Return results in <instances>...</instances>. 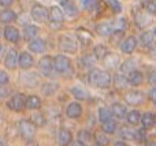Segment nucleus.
Listing matches in <instances>:
<instances>
[{"mask_svg": "<svg viewBox=\"0 0 156 146\" xmlns=\"http://www.w3.org/2000/svg\"><path fill=\"white\" fill-rule=\"evenodd\" d=\"M94 30H96V33L100 36V37H110L111 33L114 32L112 25H111L110 22H100V23L96 25Z\"/></svg>", "mask_w": 156, "mask_h": 146, "instance_id": "21", "label": "nucleus"}, {"mask_svg": "<svg viewBox=\"0 0 156 146\" xmlns=\"http://www.w3.org/2000/svg\"><path fill=\"white\" fill-rule=\"evenodd\" d=\"M140 123L143 124L144 130H149V128H152L155 126V115L152 114V112H145V114L141 116Z\"/></svg>", "mask_w": 156, "mask_h": 146, "instance_id": "27", "label": "nucleus"}, {"mask_svg": "<svg viewBox=\"0 0 156 146\" xmlns=\"http://www.w3.org/2000/svg\"><path fill=\"white\" fill-rule=\"evenodd\" d=\"M112 119V114H111V109L107 108V107H101L99 109V120L101 123L107 122V120Z\"/></svg>", "mask_w": 156, "mask_h": 146, "instance_id": "40", "label": "nucleus"}, {"mask_svg": "<svg viewBox=\"0 0 156 146\" xmlns=\"http://www.w3.org/2000/svg\"><path fill=\"white\" fill-rule=\"evenodd\" d=\"M112 25V30H118V32H125L127 29V19L126 18H119L116 19Z\"/></svg>", "mask_w": 156, "mask_h": 146, "instance_id": "42", "label": "nucleus"}, {"mask_svg": "<svg viewBox=\"0 0 156 146\" xmlns=\"http://www.w3.org/2000/svg\"><path fill=\"white\" fill-rule=\"evenodd\" d=\"M65 14H63V10L59 7V5H52L48 10V21L51 25H55V26H62L63 22H65Z\"/></svg>", "mask_w": 156, "mask_h": 146, "instance_id": "6", "label": "nucleus"}, {"mask_svg": "<svg viewBox=\"0 0 156 146\" xmlns=\"http://www.w3.org/2000/svg\"><path fill=\"white\" fill-rule=\"evenodd\" d=\"M16 19V14L15 11L10 10V8H3L2 11H0V22L4 25H8L11 23V22H14Z\"/></svg>", "mask_w": 156, "mask_h": 146, "instance_id": "23", "label": "nucleus"}, {"mask_svg": "<svg viewBox=\"0 0 156 146\" xmlns=\"http://www.w3.org/2000/svg\"><path fill=\"white\" fill-rule=\"evenodd\" d=\"M59 90V83H56V82H52V81H48L45 82V83H43V86H41V92H43L44 96H47V97H49V96H54L55 93Z\"/></svg>", "mask_w": 156, "mask_h": 146, "instance_id": "24", "label": "nucleus"}, {"mask_svg": "<svg viewBox=\"0 0 156 146\" xmlns=\"http://www.w3.org/2000/svg\"><path fill=\"white\" fill-rule=\"evenodd\" d=\"M70 92L77 100L82 101V100H86V97H88V93H86V90L82 86H73L70 89Z\"/></svg>", "mask_w": 156, "mask_h": 146, "instance_id": "36", "label": "nucleus"}, {"mask_svg": "<svg viewBox=\"0 0 156 146\" xmlns=\"http://www.w3.org/2000/svg\"><path fill=\"white\" fill-rule=\"evenodd\" d=\"M30 122H32L36 127H43V126H45L47 119H45V116H44L43 114H38V112H37V114H33L32 115Z\"/></svg>", "mask_w": 156, "mask_h": 146, "instance_id": "39", "label": "nucleus"}, {"mask_svg": "<svg viewBox=\"0 0 156 146\" xmlns=\"http://www.w3.org/2000/svg\"><path fill=\"white\" fill-rule=\"evenodd\" d=\"M69 0H56V3H59V5H65Z\"/></svg>", "mask_w": 156, "mask_h": 146, "instance_id": "55", "label": "nucleus"}, {"mask_svg": "<svg viewBox=\"0 0 156 146\" xmlns=\"http://www.w3.org/2000/svg\"><path fill=\"white\" fill-rule=\"evenodd\" d=\"M30 18L37 23H47L48 22V10H47V7H44L40 3L33 4V7L30 8Z\"/></svg>", "mask_w": 156, "mask_h": 146, "instance_id": "3", "label": "nucleus"}, {"mask_svg": "<svg viewBox=\"0 0 156 146\" xmlns=\"http://www.w3.org/2000/svg\"><path fill=\"white\" fill-rule=\"evenodd\" d=\"M14 0H0V5H2L3 8H8L10 5H12Z\"/></svg>", "mask_w": 156, "mask_h": 146, "instance_id": "48", "label": "nucleus"}, {"mask_svg": "<svg viewBox=\"0 0 156 146\" xmlns=\"http://www.w3.org/2000/svg\"><path fill=\"white\" fill-rule=\"evenodd\" d=\"M58 44H59V48L62 49L66 53H77L78 52V44L74 38H71L70 36H59L58 38Z\"/></svg>", "mask_w": 156, "mask_h": 146, "instance_id": "5", "label": "nucleus"}, {"mask_svg": "<svg viewBox=\"0 0 156 146\" xmlns=\"http://www.w3.org/2000/svg\"><path fill=\"white\" fill-rule=\"evenodd\" d=\"M29 51L33 52V53H43V52H45L47 49V42L45 40H43V38L40 37H36L33 38V40L29 41Z\"/></svg>", "mask_w": 156, "mask_h": 146, "instance_id": "15", "label": "nucleus"}, {"mask_svg": "<svg viewBox=\"0 0 156 146\" xmlns=\"http://www.w3.org/2000/svg\"><path fill=\"white\" fill-rule=\"evenodd\" d=\"M127 85H132V86H140L144 82V74L140 70H133L127 74L126 76Z\"/></svg>", "mask_w": 156, "mask_h": 146, "instance_id": "18", "label": "nucleus"}, {"mask_svg": "<svg viewBox=\"0 0 156 146\" xmlns=\"http://www.w3.org/2000/svg\"><path fill=\"white\" fill-rule=\"evenodd\" d=\"M71 146H86V145L80 141H74V142H71Z\"/></svg>", "mask_w": 156, "mask_h": 146, "instance_id": "53", "label": "nucleus"}, {"mask_svg": "<svg viewBox=\"0 0 156 146\" xmlns=\"http://www.w3.org/2000/svg\"><path fill=\"white\" fill-rule=\"evenodd\" d=\"M82 115V107L78 103H70L66 107V116L69 119H78Z\"/></svg>", "mask_w": 156, "mask_h": 146, "instance_id": "19", "label": "nucleus"}, {"mask_svg": "<svg viewBox=\"0 0 156 146\" xmlns=\"http://www.w3.org/2000/svg\"><path fill=\"white\" fill-rule=\"evenodd\" d=\"M21 82L26 87H36L38 85V75L36 73H27L21 76Z\"/></svg>", "mask_w": 156, "mask_h": 146, "instance_id": "22", "label": "nucleus"}, {"mask_svg": "<svg viewBox=\"0 0 156 146\" xmlns=\"http://www.w3.org/2000/svg\"><path fill=\"white\" fill-rule=\"evenodd\" d=\"M63 14H65V16H69V18H76V16L80 14V10H78V7L76 4H74L71 0H69L67 3H66L65 5H63Z\"/></svg>", "mask_w": 156, "mask_h": 146, "instance_id": "25", "label": "nucleus"}, {"mask_svg": "<svg viewBox=\"0 0 156 146\" xmlns=\"http://www.w3.org/2000/svg\"><path fill=\"white\" fill-rule=\"evenodd\" d=\"M144 11H145L147 14H149V15H155L156 14V3L155 0H145L144 2Z\"/></svg>", "mask_w": 156, "mask_h": 146, "instance_id": "43", "label": "nucleus"}, {"mask_svg": "<svg viewBox=\"0 0 156 146\" xmlns=\"http://www.w3.org/2000/svg\"><path fill=\"white\" fill-rule=\"evenodd\" d=\"M80 4L82 7V10L92 12L99 7V0H80Z\"/></svg>", "mask_w": 156, "mask_h": 146, "instance_id": "34", "label": "nucleus"}, {"mask_svg": "<svg viewBox=\"0 0 156 146\" xmlns=\"http://www.w3.org/2000/svg\"><path fill=\"white\" fill-rule=\"evenodd\" d=\"M36 126L33 124L30 120H21V122L18 123V131H19V135L22 137L23 139H26V141H30V139L34 138L36 135Z\"/></svg>", "mask_w": 156, "mask_h": 146, "instance_id": "4", "label": "nucleus"}, {"mask_svg": "<svg viewBox=\"0 0 156 146\" xmlns=\"http://www.w3.org/2000/svg\"><path fill=\"white\" fill-rule=\"evenodd\" d=\"M116 127H118V126H116V122L112 120V119L101 123V130H103L104 134H114L116 131Z\"/></svg>", "mask_w": 156, "mask_h": 146, "instance_id": "35", "label": "nucleus"}, {"mask_svg": "<svg viewBox=\"0 0 156 146\" xmlns=\"http://www.w3.org/2000/svg\"><path fill=\"white\" fill-rule=\"evenodd\" d=\"M96 62L97 60L93 57V55H83V56L80 59V64L82 66L83 68H92Z\"/></svg>", "mask_w": 156, "mask_h": 146, "instance_id": "37", "label": "nucleus"}, {"mask_svg": "<svg viewBox=\"0 0 156 146\" xmlns=\"http://www.w3.org/2000/svg\"><path fill=\"white\" fill-rule=\"evenodd\" d=\"M111 114H112V116L118 117V119H125V117H126V114H127V109L123 104L115 103V104H112V107H111Z\"/></svg>", "mask_w": 156, "mask_h": 146, "instance_id": "28", "label": "nucleus"}, {"mask_svg": "<svg viewBox=\"0 0 156 146\" xmlns=\"http://www.w3.org/2000/svg\"><path fill=\"white\" fill-rule=\"evenodd\" d=\"M152 18L149 14H147L145 11H138L134 15V23L138 29H145L148 25H151Z\"/></svg>", "mask_w": 156, "mask_h": 146, "instance_id": "14", "label": "nucleus"}, {"mask_svg": "<svg viewBox=\"0 0 156 146\" xmlns=\"http://www.w3.org/2000/svg\"><path fill=\"white\" fill-rule=\"evenodd\" d=\"M34 64V59L30 55V52H22V53L18 55V66L22 68V70H30Z\"/></svg>", "mask_w": 156, "mask_h": 146, "instance_id": "13", "label": "nucleus"}, {"mask_svg": "<svg viewBox=\"0 0 156 146\" xmlns=\"http://www.w3.org/2000/svg\"><path fill=\"white\" fill-rule=\"evenodd\" d=\"M8 93H10V90L4 89V87H0V98H4L8 96Z\"/></svg>", "mask_w": 156, "mask_h": 146, "instance_id": "51", "label": "nucleus"}, {"mask_svg": "<svg viewBox=\"0 0 156 146\" xmlns=\"http://www.w3.org/2000/svg\"><path fill=\"white\" fill-rule=\"evenodd\" d=\"M18 52L16 49L11 48L7 51L5 53V57H4V67L7 70H15V67L18 66Z\"/></svg>", "mask_w": 156, "mask_h": 146, "instance_id": "11", "label": "nucleus"}, {"mask_svg": "<svg viewBox=\"0 0 156 146\" xmlns=\"http://www.w3.org/2000/svg\"><path fill=\"white\" fill-rule=\"evenodd\" d=\"M94 141H96L97 146H107L110 144V138H108L107 134H104L103 131L94 134Z\"/></svg>", "mask_w": 156, "mask_h": 146, "instance_id": "41", "label": "nucleus"}, {"mask_svg": "<svg viewBox=\"0 0 156 146\" xmlns=\"http://www.w3.org/2000/svg\"><path fill=\"white\" fill-rule=\"evenodd\" d=\"M76 36H77L78 41H80L83 46L90 45L92 41H93V36H92V33L89 32V30H86L85 27H80V29H77Z\"/></svg>", "mask_w": 156, "mask_h": 146, "instance_id": "16", "label": "nucleus"}, {"mask_svg": "<svg viewBox=\"0 0 156 146\" xmlns=\"http://www.w3.org/2000/svg\"><path fill=\"white\" fill-rule=\"evenodd\" d=\"M88 82L94 87L99 89H108L112 85V76L107 71L99 70V68H90L88 75Z\"/></svg>", "mask_w": 156, "mask_h": 146, "instance_id": "1", "label": "nucleus"}, {"mask_svg": "<svg viewBox=\"0 0 156 146\" xmlns=\"http://www.w3.org/2000/svg\"><path fill=\"white\" fill-rule=\"evenodd\" d=\"M101 62H104V64L107 66V67L114 68V67H116V66L119 64V56H118V55H115V53H111V52H108Z\"/></svg>", "mask_w": 156, "mask_h": 146, "instance_id": "31", "label": "nucleus"}, {"mask_svg": "<svg viewBox=\"0 0 156 146\" xmlns=\"http://www.w3.org/2000/svg\"><path fill=\"white\" fill-rule=\"evenodd\" d=\"M155 94H156V90H155V86H154L151 90H149V93H148V97H149V100H151L152 103H155V101H156Z\"/></svg>", "mask_w": 156, "mask_h": 146, "instance_id": "50", "label": "nucleus"}, {"mask_svg": "<svg viewBox=\"0 0 156 146\" xmlns=\"http://www.w3.org/2000/svg\"><path fill=\"white\" fill-rule=\"evenodd\" d=\"M2 36H4V38L8 41V42H18L21 40V32L16 29L15 26H5L4 30L2 32Z\"/></svg>", "mask_w": 156, "mask_h": 146, "instance_id": "12", "label": "nucleus"}, {"mask_svg": "<svg viewBox=\"0 0 156 146\" xmlns=\"http://www.w3.org/2000/svg\"><path fill=\"white\" fill-rule=\"evenodd\" d=\"M54 59V71L62 75H69L73 73V66H71V60L69 59L66 55H56Z\"/></svg>", "mask_w": 156, "mask_h": 146, "instance_id": "2", "label": "nucleus"}, {"mask_svg": "<svg viewBox=\"0 0 156 146\" xmlns=\"http://www.w3.org/2000/svg\"><path fill=\"white\" fill-rule=\"evenodd\" d=\"M25 107L27 109H38L41 107V98L37 96H27L25 98Z\"/></svg>", "mask_w": 156, "mask_h": 146, "instance_id": "29", "label": "nucleus"}, {"mask_svg": "<svg viewBox=\"0 0 156 146\" xmlns=\"http://www.w3.org/2000/svg\"><path fill=\"white\" fill-rule=\"evenodd\" d=\"M38 70L44 76H49L54 73V59L49 55L43 56L38 60Z\"/></svg>", "mask_w": 156, "mask_h": 146, "instance_id": "8", "label": "nucleus"}, {"mask_svg": "<svg viewBox=\"0 0 156 146\" xmlns=\"http://www.w3.org/2000/svg\"><path fill=\"white\" fill-rule=\"evenodd\" d=\"M138 45V40L134 37V36H129L126 37L125 40H122L119 42V49H121L122 53H126V55H130L136 51Z\"/></svg>", "mask_w": 156, "mask_h": 146, "instance_id": "9", "label": "nucleus"}, {"mask_svg": "<svg viewBox=\"0 0 156 146\" xmlns=\"http://www.w3.org/2000/svg\"><path fill=\"white\" fill-rule=\"evenodd\" d=\"M121 137L125 139H129V141H133V139H136V131L130 130L127 127H123L121 130Z\"/></svg>", "mask_w": 156, "mask_h": 146, "instance_id": "45", "label": "nucleus"}, {"mask_svg": "<svg viewBox=\"0 0 156 146\" xmlns=\"http://www.w3.org/2000/svg\"><path fill=\"white\" fill-rule=\"evenodd\" d=\"M145 146H156V144L154 141H149V142H147V144H145Z\"/></svg>", "mask_w": 156, "mask_h": 146, "instance_id": "56", "label": "nucleus"}, {"mask_svg": "<svg viewBox=\"0 0 156 146\" xmlns=\"http://www.w3.org/2000/svg\"><path fill=\"white\" fill-rule=\"evenodd\" d=\"M107 4L114 14H119L122 11V4L119 3V0H107Z\"/></svg>", "mask_w": 156, "mask_h": 146, "instance_id": "44", "label": "nucleus"}, {"mask_svg": "<svg viewBox=\"0 0 156 146\" xmlns=\"http://www.w3.org/2000/svg\"><path fill=\"white\" fill-rule=\"evenodd\" d=\"M148 82L152 85V87L155 86L156 82H155V71H154V70H152L151 73H149V75H148Z\"/></svg>", "mask_w": 156, "mask_h": 146, "instance_id": "49", "label": "nucleus"}, {"mask_svg": "<svg viewBox=\"0 0 156 146\" xmlns=\"http://www.w3.org/2000/svg\"><path fill=\"white\" fill-rule=\"evenodd\" d=\"M78 141L86 145L88 142H90V141H92V134L89 133V131H86V130L80 131V133H78Z\"/></svg>", "mask_w": 156, "mask_h": 146, "instance_id": "46", "label": "nucleus"}, {"mask_svg": "<svg viewBox=\"0 0 156 146\" xmlns=\"http://www.w3.org/2000/svg\"><path fill=\"white\" fill-rule=\"evenodd\" d=\"M137 63H136L134 59H126L123 63L121 64V67H119V70H121L122 74H129L130 71L133 70H137Z\"/></svg>", "mask_w": 156, "mask_h": 146, "instance_id": "30", "label": "nucleus"}, {"mask_svg": "<svg viewBox=\"0 0 156 146\" xmlns=\"http://www.w3.org/2000/svg\"><path fill=\"white\" fill-rule=\"evenodd\" d=\"M38 33H40V29L36 25H27L23 29V38L27 41L33 40V38L38 37Z\"/></svg>", "mask_w": 156, "mask_h": 146, "instance_id": "26", "label": "nucleus"}, {"mask_svg": "<svg viewBox=\"0 0 156 146\" xmlns=\"http://www.w3.org/2000/svg\"><path fill=\"white\" fill-rule=\"evenodd\" d=\"M155 41V30H144L140 36V42L144 48H149V46L154 45Z\"/></svg>", "mask_w": 156, "mask_h": 146, "instance_id": "20", "label": "nucleus"}, {"mask_svg": "<svg viewBox=\"0 0 156 146\" xmlns=\"http://www.w3.org/2000/svg\"><path fill=\"white\" fill-rule=\"evenodd\" d=\"M108 52H110V51H108L107 46L103 45V44H99V45H96L93 48V57L96 60H103Z\"/></svg>", "mask_w": 156, "mask_h": 146, "instance_id": "32", "label": "nucleus"}, {"mask_svg": "<svg viewBox=\"0 0 156 146\" xmlns=\"http://www.w3.org/2000/svg\"><path fill=\"white\" fill-rule=\"evenodd\" d=\"M114 146H127V145L125 144L123 141H118V142H115V145H114Z\"/></svg>", "mask_w": 156, "mask_h": 146, "instance_id": "54", "label": "nucleus"}, {"mask_svg": "<svg viewBox=\"0 0 156 146\" xmlns=\"http://www.w3.org/2000/svg\"><path fill=\"white\" fill-rule=\"evenodd\" d=\"M8 82H10V76H8V74L5 73L4 70H0V87L8 85Z\"/></svg>", "mask_w": 156, "mask_h": 146, "instance_id": "47", "label": "nucleus"}, {"mask_svg": "<svg viewBox=\"0 0 156 146\" xmlns=\"http://www.w3.org/2000/svg\"><path fill=\"white\" fill-rule=\"evenodd\" d=\"M56 142L59 146H69L73 142V134L69 130H66V128H60V130L58 131Z\"/></svg>", "mask_w": 156, "mask_h": 146, "instance_id": "17", "label": "nucleus"}, {"mask_svg": "<svg viewBox=\"0 0 156 146\" xmlns=\"http://www.w3.org/2000/svg\"><path fill=\"white\" fill-rule=\"evenodd\" d=\"M4 52H5V46H4V45H0V62L3 60V56H4Z\"/></svg>", "mask_w": 156, "mask_h": 146, "instance_id": "52", "label": "nucleus"}, {"mask_svg": "<svg viewBox=\"0 0 156 146\" xmlns=\"http://www.w3.org/2000/svg\"><path fill=\"white\" fill-rule=\"evenodd\" d=\"M0 37H2V29H0Z\"/></svg>", "mask_w": 156, "mask_h": 146, "instance_id": "57", "label": "nucleus"}, {"mask_svg": "<svg viewBox=\"0 0 156 146\" xmlns=\"http://www.w3.org/2000/svg\"><path fill=\"white\" fill-rule=\"evenodd\" d=\"M144 100H145V94L140 90H129L125 94V101L129 105H140L144 103Z\"/></svg>", "mask_w": 156, "mask_h": 146, "instance_id": "10", "label": "nucleus"}, {"mask_svg": "<svg viewBox=\"0 0 156 146\" xmlns=\"http://www.w3.org/2000/svg\"><path fill=\"white\" fill-rule=\"evenodd\" d=\"M25 98H26V96L23 93H15V94H12L10 97V100L7 101L8 109H11L14 112H21L25 108Z\"/></svg>", "mask_w": 156, "mask_h": 146, "instance_id": "7", "label": "nucleus"}, {"mask_svg": "<svg viewBox=\"0 0 156 146\" xmlns=\"http://www.w3.org/2000/svg\"><path fill=\"white\" fill-rule=\"evenodd\" d=\"M114 86L116 89H125L127 86V81H126V76L123 74H115L114 75Z\"/></svg>", "mask_w": 156, "mask_h": 146, "instance_id": "38", "label": "nucleus"}, {"mask_svg": "<svg viewBox=\"0 0 156 146\" xmlns=\"http://www.w3.org/2000/svg\"><path fill=\"white\" fill-rule=\"evenodd\" d=\"M140 119H141V114L137 111V109H133V111H130L129 114H126L127 123L132 126H137L138 123H140Z\"/></svg>", "mask_w": 156, "mask_h": 146, "instance_id": "33", "label": "nucleus"}]
</instances>
